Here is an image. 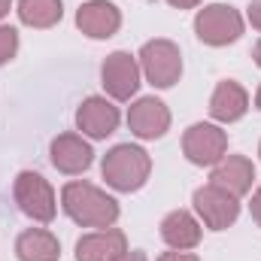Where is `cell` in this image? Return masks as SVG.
<instances>
[{
	"instance_id": "6da1fadb",
	"label": "cell",
	"mask_w": 261,
	"mask_h": 261,
	"mask_svg": "<svg viewBox=\"0 0 261 261\" xmlns=\"http://www.w3.org/2000/svg\"><path fill=\"white\" fill-rule=\"evenodd\" d=\"M61 206L64 213L82 228H113L122 216V206L113 195H107L103 189L76 179L67 182L61 189Z\"/></svg>"
},
{
	"instance_id": "7a4b0ae2",
	"label": "cell",
	"mask_w": 261,
	"mask_h": 261,
	"mask_svg": "<svg viewBox=\"0 0 261 261\" xmlns=\"http://www.w3.org/2000/svg\"><path fill=\"white\" fill-rule=\"evenodd\" d=\"M100 173L107 179V186L113 192H122V195H130V192H140L152 173V158L143 146H134V143H119L113 146L103 161H100Z\"/></svg>"
},
{
	"instance_id": "3957f363",
	"label": "cell",
	"mask_w": 261,
	"mask_h": 261,
	"mask_svg": "<svg viewBox=\"0 0 261 261\" xmlns=\"http://www.w3.org/2000/svg\"><path fill=\"white\" fill-rule=\"evenodd\" d=\"M137 61L143 70V79L152 88H173L182 76V52L173 40H164V37L143 43Z\"/></svg>"
},
{
	"instance_id": "277c9868",
	"label": "cell",
	"mask_w": 261,
	"mask_h": 261,
	"mask_svg": "<svg viewBox=\"0 0 261 261\" xmlns=\"http://www.w3.org/2000/svg\"><path fill=\"white\" fill-rule=\"evenodd\" d=\"M12 197L18 203V210L40 222V225H49L55 216H58V197H55V189L49 186L46 176H40L37 170H21L12 182Z\"/></svg>"
},
{
	"instance_id": "5b68a950",
	"label": "cell",
	"mask_w": 261,
	"mask_h": 261,
	"mask_svg": "<svg viewBox=\"0 0 261 261\" xmlns=\"http://www.w3.org/2000/svg\"><path fill=\"white\" fill-rule=\"evenodd\" d=\"M195 34L203 46H213V49L231 46L243 37V15L228 3H210L197 9Z\"/></svg>"
},
{
	"instance_id": "8992f818",
	"label": "cell",
	"mask_w": 261,
	"mask_h": 261,
	"mask_svg": "<svg viewBox=\"0 0 261 261\" xmlns=\"http://www.w3.org/2000/svg\"><path fill=\"white\" fill-rule=\"evenodd\" d=\"M182 155L195 167H216L228 155V134L213 122H195L182 134Z\"/></svg>"
},
{
	"instance_id": "52a82bcc",
	"label": "cell",
	"mask_w": 261,
	"mask_h": 261,
	"mask_svg": "<svg viewBox=\"0 0 261 261\" xmlns=\"http://www.w3.org/2000/svg\"><path fill=\"white\" fill-rule=\"evenodd\" d=\"M192 203H195L197 219H200L210 231H225V228H231V225L237 222V216H240V197H234L231 192H225V189H219V186H213V182L200 186L195 192V197H192Z\"/></svg>"
},
{
	"instance_id": "ba28073f",
	"label": "cell",
	"mask_w": 261,
	"mask_h": 261,
	"mask_svg": "<svg viewBox=\"0 0 261 261\" xmlns=\"http://www.w3.org/2000/svg\"><path fill=\"white\" fill-rule=\"evenodd\" d=\"M140 79H143L140 61L125 49L107 55V61L100 67V85L113 100H130L140 88Z\"/></svg>"
},
{
	"instance_id": "9c48e42d",
	"label": "cell",
	"mask_w": 261,
	"mask_h": 261,
	"mask_svg": "<svg viewBox=\"0 0 261 261\" xmlns=\"http://www.w3.org/2000/svg\"><path fill=\"white\" fill-rule=\"evenodd\" d=\"M119 122H122L119 107L107 97H97V94L85 97L76 110V128L91 140H107L110 134L119 130Z\"/></svg>"
},
{
	"instance_id": "30bf717a",
	"label": "cell",
	"mask_w": 261,
	"mask_h": 261,
	"mask_svg": "<svg viewBox=\"0 0 261 261\" xmlns=\"http://www.w3.org/2000/svg\"><path fill=\"white\" fill-rule=\"evenodd\" d=\"M49 158L58 173L79 176L94 164V149L88 140H82V134H58L49 146Z\"/></svg>"
},
{
	"instance_id": "8fae6325",
	"label": "cell",
	"mask_w": 261,
	"mask_h": 261,
	"mask_svg": "<svg viewBox=\"0 0 261 261\" xmlns=\"http://www.w3.org/2000/svg\"><path fill=\"white\" fill-rule=\"evenodd\" d=\"M128 128L140 140H161L170 130V110L158 97H137L128 107Z\"/></svg>"
},
{
	"instance_id": "7c38bea8",
	"label": "cell",
	"mask_w": 261,
	"mask_h": 261,
	"mask_svg": "<svg viewBox=\"0 0 261 261\" xmlns=\"http://www.w3.org/2000/svg\"><path fill=\"white\" fill-rule=\"evenodd\" d=\"M76 28L91 40H110L122 28V9L110 0H85L76 9Z\"/></svg>"
},
{
	"instance_id": "4fadbf2b",
	"label": "cell",
	"mask_w": 261,
	"mask_h": 261,
	"mask_svg": "<svg viewBox=\"0 0 261 261\" xmlns=\"http://www.w3.org/2000/svg\"><path fill=\"white\" fill-rule=\"evenodd\" d=\"M128 252V237L119 228H97L76 240V261H116Z\"/></svg>"
},
{
	"instance_id": "5bb4252c",
	"label": "cell",
	"mask_w": 261,
	"mask_h": 261,
	"mask_svg": "<svg viewBox=\"0 0 261 261\" xmlns=\"http://www.w3.org/2000/svg\"><path fill=\"white\" fill-rule=\"evenodd\" d=\"M210 182L231 192L234 197H243L252 192V182H255V164L246 158V155H225L213 173H210Z\"/></svg>"
},
{
	"instance_id": "9a60e30c",
	"label": "cell",
	"mask_w": 261,
	"mask_h": 261,
	"mask_svg": "<svg viewBox=\"0 0 261 261\" xmlns=\"http://www.w3.org/2000/svg\"><path fill=\"white\" fill-rule=\"evenodd\" d=\"M249 110V94L240 82L234 79H225L216 85L213 97H210V116L222 125H231V122H240Z\"/></svg>"
},
{
	"instance_id": "2e32d148",
	"label": "cell",
	"mask_w": 261,
	"mask_h": 261,
	"mask_svg": "<svg viewBox=\"0 0 261 261\" xmlns=\"http://www.w3.org/2000/svg\"><path fill=\"white\" fill-rule=\"evenodd\" d=\"M203 231H200V219H195L189 210H173L161 219V240L170 246V249H179V252H189L200 243Z\"/></svg>"
},
{
	"instance_id": "e0dca14e",
	"label": "cell",
	"mask_w": 261,
	"mask_h": 261,
	"mask_svg": "<svg viewBox=\"0 0 261 261\" xmlns=\"http://www.w3.org/2000/svg\"><path fill=\"white\" fill-rule=\"evenodd\" d=\"M15 255L18 261H58L61 243L46 228H28L15 237Z\"/></svg>"
},
{
	"instance_id": "ac0fdd59",
	"label": "cell",
	"mask_w": 261,
	"mask_h": 261,
	"mask_svg": "<svg viewBox=\"0 0 261 261\" xmlns=\"http://www.w3.org/2000/svg\"><path fill=\"white\" fill-rule=\"evenodd\" d=\"M18 21L37 31H49L64 18V3L61 0H18Z\"/></svg>"
},
{
	"instance_id": "d6986e66",
	"label": "cell",
	"mask_w": 261,
	"mask_h": 261,
	"mask_svg": "<svg viewBox=\"0 0 261 261\" xmlns=\"http://www.w3.org/2000/svg\"><path fill=\"white\" fill-rule=\"evenodd\" d=\"M18 52V31L9 24H0V67L9 64Z\"/></svg>"
},
{
	"instance_id": "ffe728a7",
	"label": "cell",
	"mask_w": 261,
	"mask_h": 261,
	"mask_svg": "<svg viewBox=\"0 0 261 261\" xmlns=\"http://www.w3.org/2000/svg\"><path fill=\"white\" fill-rule=\"evenodd\" d=\"M246 18H249V24H252L255 31H261V0H252V3H249Z\"/></svg>"
},
{
	"instance_id": "44dd1931",
	"label": "cell",
	"mask_w": 261,
	"mask_h": 261,
	"mask_svg": "<svg viewBox=\"0 0 261 261\" xmlns=\"http://www.w3.org/2000/svg\"><path fill=\"white\" fill-rule=\"evenodd\" d=\"M158 261H200L195 252H179V249H170V252H164Z\"/></svg>"
},
{
	"instance_id": "7402d4cb",
	"label": "cell",
	"mask_w": 261,
	"mask_h": 261,
	"mask_svg": "<svg viewBox=\"0 0 261 261\" xmlns=\"http://www.w3.org/2000/svg\"><path fill=\"white\" fill-rule=\"evenodd\" d=\"M249 213H252V219H255V225L261 228V186L255 189V195L249 200Z\"/></svg>"
},
{
	"instance_id": "603a6c76",
	"label": "cell",
	"mask_w": 261,
	"mask_h": 261,
	"mask_svg": "<svg viewBox=\"0 0 261 261\" xmlns=\"http://www.w3.org/2000/svg\"><path fill=\"white\" fill-rule=\"evenodd\" d=\"M116 261H149V258H146V252H140V249H128V252H122Z\"/></svg>"
},
{
	"instance_id": "cb8c5ba5",
	"label": "cell",
	"mask_w": 261,
	"mask_h": 261,
	"mask_svg": "<svg viewBox=\"0 0 261 261\" xmlns=\"http://www.w3.org/2000/svg\"><path fill=\"white\" fill-rule=\"evenodd\" d=\"M170 6H176V9H195V6H200L203 0H167Z\"/></svg>"
},
{
	"instance_id": "d4e9b609",
	"label": "cell",
	"mask_w": 261,
	"mask_h": 261,
	"mask_svg": "<svg viewBox=\"0 0 261 261\" xmlns=\"http://www.w3.org/2000/svg\"><path fill=\"white\" fill-rule=\"evenodd\" d=\"M9 9H12V0H0V18H6Z\"/></svg>"
},
{
	"instance_id": "484cf974",
	"label": "cell",
	"mask_w": 261,
	"mask_h": 261,
	"mask_svg": "<svg viewBox=\"0 0 261 261\" xmlns=\"http://www.w3.org/2000/svg\"><path fill=\"white\" fill-rule=\"evenodd\" d=\"M252 58H255V64H258V70H261V40L255 43V49H252Z\"/></svg>"
},
{
	"instance_id": "4316f807",
	"label": "cell",
	"mask_w": 261,
	"mask_h": 261,
	"mask_svg": "<svg viewBox=\"0 0 261 261\" xmlns=\"http://www.w3.org/2000/svg\"><path fill=\"white\" fill-rule=\"evenodd\" d=\"M255 107L261 110V85H258V91H255Z\"/></svg>"
},
{
	"instance_id": "83f0119b",
	"label": "cell",
	"mask_w": 261,
	"mask_h": 261,
	"mask_svg": "<svg viewBox=\"0 0 261 261\" xmlns=\"http://www.w3.org/2000/svg\"><path fill=\"white\" fill-rule=\"evenodd\" d=\"M258 155H261V146H258Z\"/></svg>"
}]
</instances>
